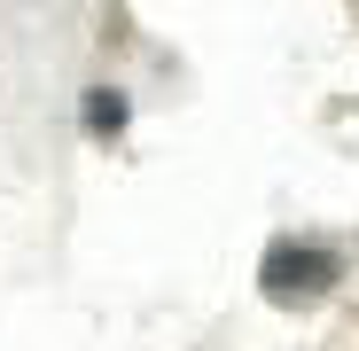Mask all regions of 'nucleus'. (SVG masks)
Wrapping results in <instances>:
<instances>
[{
    "instance_id": "nucleus-1",
    "label": "nucleus",
    "mask_w": 359,
    "mask_h": 351,
    "mask_svg": "<svg viewBox=\"0 0 359 351\" xmlns=\"http://www.w3.org/2000/svg\"><path fill=\"white\" fill-rule=\"evenodd\" d=\"M336 281H344V258L328 242H266V258H258V289L273 305H313Z\"/></svg>"
},
{
    "instance_id": "nucleus-2",
    "label": "nucleus",
    "mask_w": 359,
    "mask_h": 351,
    "mask_svg": "<svg viewBox=\"0 0 359 351\" xmlns=\"http://www.w3.org/2000/svg\"><path fill=\"white\" fill-rule=\"evenodd\" d=\"M86 133H102V141H117V133H126V94L94 86V94H86Z\"/></svg>"
}]
</instances>
